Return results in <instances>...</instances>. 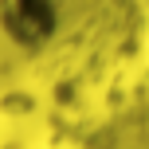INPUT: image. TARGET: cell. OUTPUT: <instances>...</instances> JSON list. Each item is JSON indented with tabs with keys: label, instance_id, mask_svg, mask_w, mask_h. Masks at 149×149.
I'll list each match as a JSON object with an SVG mask.
<instances>
[{
	"label": "cell",
	"instance_id": "cell-1",
	"mask_svg": "<svg viewBox=\"0 0 149 149\" xmlns=\"http://www.w3.org/2000/svg\"><path fill=\"white\" fill-rule=\"evenodd\" d=\"M59 31V0H0V36L12 47L36 51Z\"/></svg>",
	"mask_w": 149,
	"mask_h": 149
}]
</instances>
